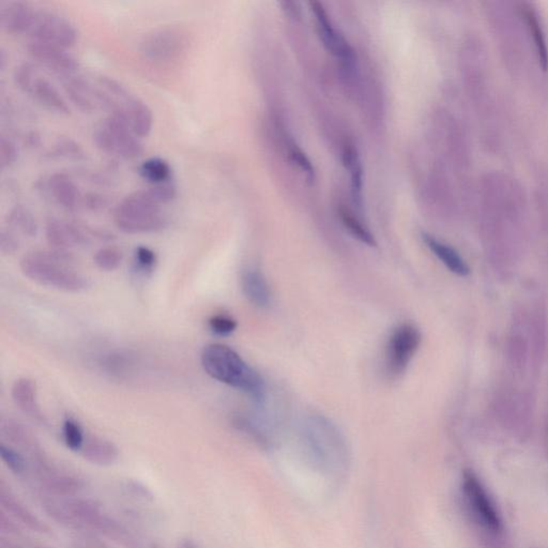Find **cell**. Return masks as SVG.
I'll list each match as a JSON object with an SVG mask.
<instances>
[{
    "mask_svg": "<svg viewBox=\"0 0 548 548\" xmlns=\"http://www.w3.org/2000/svg\"><path fill=\"white\" fill-rule=\"evenodd\" d=\"M205 372L213 379L247 393L256 403H262L266 386L262 376L231 347L207 345L200 355Z\"/></svg>",
    "mask_w": 548,
    "mask_h": 548,
    "instance_id": "cell-1",
    "label": "cell"
},
{
    "mask_svg": "<svg viewBox=\"0 0 548 548\" xmlns=\"http://www.w3.org/2000/svg\"><path fill=\"white\" fill-rule=\"evenodd\" d=\"M20 267L25 276L43 286L67 293H80L89 286L88 279L74 268L69 252H29Z\"/></svg>",
    "mask_w": 548,
    "mask_h": 548,
    "instance_id": "cell-2",
    "label": "cell"
},
{
    "mask_svg": "<svg viewBox=\"0 0 548 548\" xmlns=\"http://www.w3.org/2000/svg\"><path fill=\"white\" fill-rule=\"evenodd\" d=\"M161 206L151 188L134 192L116 207V226L129 235L162 231L167 225V219L161 211Z\"/></svg>",
    "mask_w": 548,
    "mask_h": 548,
    "instance_id": "cell-3",
    "label": "cell"
},
{
    "mask_svg": "<svg viewBox=\"0 0 548 548\" xmlns=\"http://www.w3.org/2000/svg\"><path fill=\"white\" fill-rule=\"evenodd\" d=\"M94 140L100 150L123 159H135L142 156L144 147L134 133L127 118L113 111L95 130Z\"/></svg>",
    "mask_w": 548,
    "mask_h": 548,
    "instance_id": "cell-4",
    "label": "cell"
},
{
    "mask_svg": "<svg viewBox=\"0 0 548 548\" xmlns=\"http://www.w3.org/2000/svg\"><path fill=\"white\" fill-rule=\"evenodd\" d=\"M13 80L20 90L32 96L49 111L63 115L70 113L67 101L47 78L39 74L38 70L32 63H22L16 67Z\"/></svg>",
    "mask_w": 548,
    "mask_h": 548,
    "instance_id": "cell-5",
    "label": "cell"
},
{
    "mask_svg": "<svg viewBox=\"0 0 548 548\" xmlns=\"http://www.w3.org/2000/svg\"><path fill=\"white\" fill-rule=\"evenodd\" d=\"M32 40L53 43L59 47H73L78 40V30L68 18L54 11L35 9L27 30Z\"/></svg>",
    "mask_w": 548,
    "mask_h": 548,
    "instance_id": "cell-6",
    "label": "cell"
},
{
    "mask_svg": "<svg viewBox=\"0 0 548 548\" xmlns=\"http://www.w3.org/2000/svg\"><path fill=\"white\" fill-rule=\"evenodd\" d=\"M187 41L179 29L164 27L145 36L140 43V53L151 63H169L185 51Z\"/></svg>",
    "mask_w": 548,
    "mask_h": 548,
    "instance_id": "cell-7",
    "label": "cell"
},
{
    "mask_svg": "<svg viewBox=\"0 0 548 548\" xmlns=\"http://www.w3.org/2000/svg\"><path fill=\"white\" fill-rule=\"evenodd\" d=\"M420 343L421 334L413 324H402L393 331L386 351V367L391 375L404 373Z\"/></svg>",
    "mask_w": 548,
    "mask_h": 548,
    "instance_id": "cell-8",
    "label": "cell"
},
{
    "mask_svg": "<svg viewBox=\"0 0 548 548\" xmlns=\"http://www.w3.org/2000/svg\"><path fill=\"white\" fill-rule=\"evenodd\" d=\"M70 101L84 113H91L98 107L113 109L109 95L102 88L90 84L86 78L75 73L58 76Z\"/></svg>",
    "mask_w": 548,
    "mask_h": 548,
    "instance_id": "cell-9",
    "label": "cell"
},
{
    "mask_svg": "<svg viewBox=\"0 0 548 548\" xmlns=\"http://www.w3.org/2000/svg\"><path fill=\"white\" fill-rule=\"evenodd\" d=\"M463 492L467 504L470 506L473 515L477 517L480 524L493 532L500 531L501 520L499 515L489 496L484 491L483 486L471 471H466L464 473Z\"/></svg>",
    "mask_w": 548,
    "mask_h": 548,
    "instance_id": "cell-10",
    "label": "cell"
},
{
    "mask_svg": "<svg viewBox=\"0 0 548 548\" xmlns=\"http://www.w3.org/2000/svg\"><path fill=\"white\" fill-rule=\"evenodd\" d=\"M311 9L314 16H315L318 36L320 37V40H322L327 51L340 59L341 63L346 69H351L355 61L353 47L349 45L346 39L333 27L332 23L329 20L328 14H327L322 4L313 1L311 3Z\"/></svg>",
    "mask_w": 548,
    "mask_h": 548,
    "instance_id": "cell-11",
    "label": "cell"
},
{
    "mask_svg": "<svg viewBox=\"0 0 548 548\" xmlns=\"http://www.w3.org/2000/svg\"><path fill=\"white\" fill-rule=\"evenodd\" d=\"M27 51L37 63L51 70L57 76L78 71V60L66 47L53 43L30 40L27 44Z\"/></svg>",
    "mask_w": 548,
    "mask_h": 548,
    "instance_id": "cell-12",
    "label": "cell"
},
{
    "mask_svg": "<svg viewBox=\"0 0 548 548\" xmlns=\"http://www.w3.org/2000/svg\"><path fill=\"white\" fill-rule=\"evenodd\" d=\"M45 236L51 249L61 252H69V250L82 247L88 242V238L82 229L57 218H49L47 221Z\"/></svg>",
    "mask_w": 548,
    "mask_h": 548,
    "instance_id": "cell-13",
    "label": "cell"
},
{
    "mask_svg": "<svg viewBox=\"0 0 548 548\" xmlns=\"http://www.w3.org/2000/svg\"><path fill=\"white\" fill-rule=\"evenodd\" d=\"M34 10L32 6L24 1H1L0 26L9 34L26 35Z\"/></svg>",
    "mask_w": 548,
    "mask_h": 548,
    "instance_id": "cell-14",
    "label": "cell"
},
{
    "mask_svg": "<svg viewBox=\"0 0 548 548\" xmlns=\"http://www.w3.org/2000/svg\"><path fill=\"white\" fill-rule=\"evenodd\" d=\"M12 398L18 409L36 421H44L38 403L36 382L29 378H20L12 386Z\"/></svg>",
    "mask_w": 548,
    "mask_h": 548,
    "instance_id": "cell-15",
    "label": "cell"
},
{
    "mask_svg": "<svg viewBox=\"0 0 548 548\" xmlns=\"http://www.w3.org/2000/svg\"><path fill=\"white\" fill-rule=\"evenodd\" d=\"M47 187L54 200L63 208L73 210L80 204V191L73 180L66 173H53L47 180Z\"/></svg>",
    "mask_w": 548,
    "mask_h": 548,
    "instance_id": "cell-16",
    "label": "cell"
},
{
    "mask_svg": "<svg viewBox=\"0 0 548 548\" xmlns=\"http://www.w3.org/2000/svg\"><path fill=\"white\" fill-rule=\"evenodd\" d=\"M242 291L252 304L264 308L270 302L271 293L268 283L258 270H247L241 279Z\"/></svg>",
    "mask_w": 548,
    "mask_h": 548,
    "instance_id": "cell-17",
    "label": "cell"
},
{
    "mask_svg": "<svg viewBox=\"0 0 548 548\" xmlns=\"http://www.w3.org/2000/svg\"><path fill=\"white\" fill-rule=\"evenodd\" d=\"M422 238H423L425 245L442 260V264H446L449 270L461 276H465L468 274V266H467L466 262L463 260V258L458 255V252L455 251L454 249L449 247L444 242L436 239L433 236L429 235V233H423Z\"/></svg>",
    "mask_w": 548,
    "mask_h": 548,
    "instance_id": "cell-18",
    "label": "cell"
},
{
    "mask_svg": "<svg viewBox=\"0 0 548 548\" xmlns=\"http://www.w3.org/2000/svg\"><path fill=\"white\" fill-rule=\"evenodd\" d=\"M522 16L524 18L527 24L529 34L532 37L533 43H535V49H537V57L540 63L544 70L548 68V47L547 41H546V35L544 32L543 26L541 24V20L537 16V10L532 8L529 4H525L523 6Z\"/></svg>",
    "mask_w": 548,
    "mask_h": 548,
    "instance_id": "cell-19",
    "label": "cell"
},
{
    "mask_svg": "<svg viewBox=\"0 0 548 548\" xmlns=\"http://www.w3.org/2000/svg\"><path fill=\"white\" fill-rule=\"evenodd\" d=\"M343 162L351 173V196L358 209L362 208V188H363V169L359 154L353 147L346 146L343 152Z\"/></svg>",
    "mask_w": 548,
    "mask_h": 548,
    "instance_id": "cell-20",
    "label": "cell"
},
{
    "mask_svg": "<svg viewBox=\"0 0 548 548\" xmlns=\"http://www.w3.org/2000/svg\"><path fill=\"white\" fill-rule=\"evenodd\" d=\"M138 173L152 185H163L171 180V165L161 158H150L144 161L138 169Z\"/></svg>",
    "mask_w": 548,
    "mask_h": 548,
    "instance_id": "cell-21",
    "label": "cell"
},
{
    "mask_svg": "<svg viewBox=\"0 0 548 548\" xmlns=\"http://www.w3.org/2000/svg\"><path fill=\"white\" fill-rule=\"evenodd\" d=\"M8 223L27 237H35L38 233V224L32 213L22 205L13 207L8 214Z\"/></svg>",
    "mask_w": 548,
    "mask_h": 548,
    "instance_id": "cell-22",
    "label": "cell"
},
{
    "mask_svg": "<svg viewBox=\"0 0 548 548\" xmlns=\"http://www.w3.org/2000/svg\"><path fill=\"white\" fill-rule=\"evenodd\" d=\"M341 220H342L343 225L345 229L349 231V233L355 237V239L359 240L360 242L364 243V245H369V247H376L375 237L372 235L371 231L364 226L357 218L349 213L348 211L341 209L340 211Z\"/></svg>",
    "mask_w": 548,
    "mask_h": 548,
    "instance_id": "cell-23",
    "label": "cell"
},
{
    "mask_svg": "<svg viewBox=\"0 0 548 548\" xmlns=\"http://www.w3.org/2000/svg\"><path fill=\"white\" fill-rule=\"evenodd\" d=\"M123 260V250L115 245L101 248L94 256L96 266L102 271H114L119 268Z\"/></svg>",
    "mask_w": 548,
    "mask_h": 548,
    "instance_id": "cell-24",
    "label": "cell"
},
{
    "mask_svg": "<svg viewBox=\"0 0 548 548\" xmlns=\"http://www.w3.org/2000/svg\"><path fill=\"white\" fill-rule=\"evenodd\" d=\"M288 154L291 162L297 165L298 169L305 175L308 181H314V179H315V169H314V166L312 165L309 158L305 156L303 151L295 142H289Z\"/></svg>",
    "mask_w": 548,
    "mask_h": 548,
    "instance_id": "cell-25",
    "label": "cell"
},
{
    "mask_svg": "<svg viewBox=\"0 0 548 548\" xmlns=\"http://www.w3.org/2000/svg\"><path fill=\"white\" fill-rule=\"evenodd\" d=\"M63 437L71 450H80L84 444V433L78 422L68 418L63 423Z\"/></svg>",
    "mask_w": 548,
    "mask_h": 548,
    "instance_id": "cell-26",
    "label": "cell"
},
{
    "mask_svg": "<svg viewBox=\"0 0 548 548\" xmlns=\"http://www.w3.org/2000/svg\"><path fill=\"white\" fill-rule=\"evenodd\" d=\"M209 328L219 336H229L237 329V322L231 316L225 314H217L209 319Z\"/></svg>",
    "mask_w": 548,
    "mask_h": 548,
    "instance_id": "cell-27",
    "label": "cell"
},
{
    "mask_svg": "<svg viewBox=\"0 0 548 548\" xmlns=\"http://www.w3.org/2000/svg\"><path fill=\"white\" fill-rule=\"evenodd\" d=\"M157 255L152 250L147 247L136 248L134 252V264L138 272L148 273L156 266Z\"/></svg>",
    "mask_w": 548,
    "mask_h": 548,
    "instance_id": "cell-28",
    "label": "cell"
},
{
    "mask_svg": "<svg viewBox=\"0 0 548 548\" xmlns=\"http://www.w3.org/2000/svg\"><path fill=\"white\" fill-rule=\"evenodd\" d=\"M18 158V149L16 142L7 136L0 138V165L1 169L12 166Z\"/></svg>",
    "mask_w": 548,
    "mask_h": 548,
    "instance_id": "cell-29",
    "label": "cell"
},
{
    "mask_svg": "<svg viewBox=\"0 0 548 548\" xmlns=\"http://www.w3.org/2000/svg\"><path fill=\"white\" fill-rule=\"evenodd\" d=\"M87 452L90 456L95 458H101V460H107L113 458L115 449L111 444H107L101 440H92L87 446Z\"/></svg>",
    "mask_w": 548,
    "mask_h": 548,
    "instance_id": "cell-30",
    "label": "cell"
},
{
    "mask_svg": "<svg viewBox=\"0 0 548 548\" xmlns=\"http://www.w3.org/2000/svg\"><path fill=\"white\" fill-rule=\"evenodd\" d=\"M0 453H1V458L5 461L6 464L12 470L20 471L24 468V461H23L22 456L18 452H16L13 449L3 444L1 448H0Z\"/></svg>",
    "mask_w": 548,
    "mask_h": 548,
    "instance_id": "cell-31",
    "label": "cell"
},
{
    "mask_svg": "<svg viewBox=\"0 0 548 548\" xmlns=\"http://www.w3.org/2000/svg\"><path fill=\"white\" fill-rule=\"evenodd\" d=\"M20 248V241L16 233L8 229H3L0 233V250L4 254H13Z\"/></svg>",
    "mask_w": 548,
    "mask_h": 548,
    "instance_id": "cell-32",
    "label": "cell"
},
{
    "mask_svg": "<svg viewBox=\"0 0 548 548\" xmlns=\"http://www.w3.org/2000/svg\"><path fill=\"white\" fill-rule=\"evenodd\" d=\"M55 152L59 156L71 157V158H80L83 156V150L75 142L70 140H61L56 146Z\"/></svg>",
    "mask_w": 548,
    "mask_h": 548,
    "instance_id": "cell-33",
    "label": "cell"
},
{
    "mask_svg": "<svg viewBox=\"0 0 548 548\" xmlns=\"http://www.w3.org/2000/svg\"><path fill=\"white\" fill-rule=\"evenodd\" d=\"M85 200H86V202H86V206L88 207V208L94 209V210L95 209L102 208L105 205L104 198L97 195V194H89V195H87V197L85 198Z\"/></svg>",
    "mask_w": 548,
    "mask_h": 548,
    "instance_id": "cell-34",
    "label": "cell"
}]
</instances>
